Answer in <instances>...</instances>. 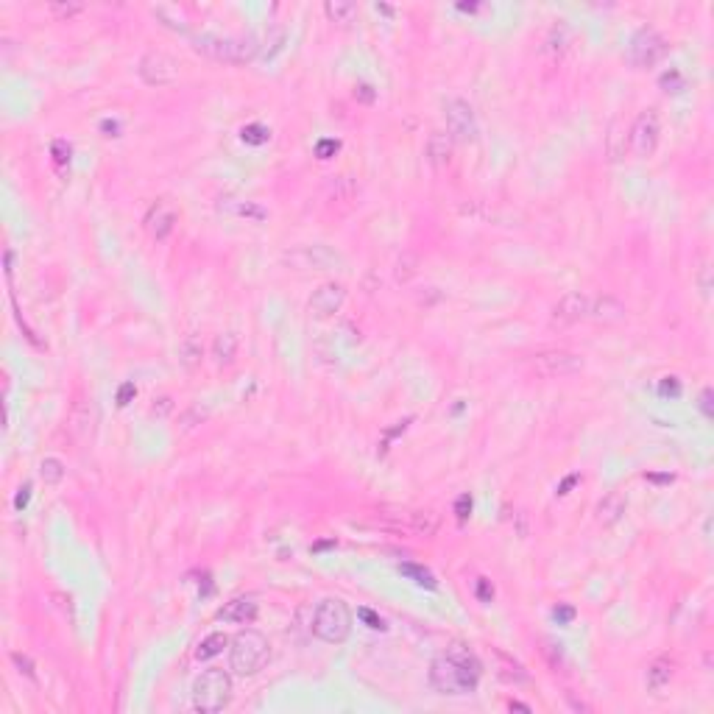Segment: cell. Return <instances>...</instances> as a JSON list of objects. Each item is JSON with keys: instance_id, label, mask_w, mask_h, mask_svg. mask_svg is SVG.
<instances>
[{"instance_id": "23", "label": "cell", "mask_w": 714, "mask_h": 714, "mask_svg": "<svg viewBox=\"0 0 714 714\" xmlns=\"http://www.w3.org/2000/svg\"><path fill=\"white\" fill-rule=\"evenodd\" d=\"M645 681H647V689H650V692H661V689L672 681V661H667V658H656V661L647 667Z\"/></svg>"}, {"instance_id": "17", "label": "cell", "mask_w": 714, "mask_h": 714, "mask_svg": "<svg viewBox=\"0 0 714 714\" xmlns=\"http://www.w3.org/2000/svg\"><path fill=\"white\" fill-rule=\"evenodd\" d=\"M452 148H455V140L447 131H433L427 137V145H424V159L435 170H444L452 162Z\"/></svg>"}, {"instance_id": "48", "label": "cell", "mask_w": 714, "mask_h": 714, "mask_svg": "<svg viewBox=\"0 0 714 714\" xmlns=\"http://www.w3.org/2000/svg\"><path fill=\"white\" fill-rule=\"evenodd\" d=\"M28 499H31V483H23L17 488V497H15V510H23L28 505Z\"/></svg>"}, {"instance_id": "39", "label": "cell", "mask_w": 714, "mask_h": 714, "mask_svg": "<svg viewBox=\"0 0 714 714\" xmlns=\"http://www.w3.org/2000/svg\"><path fill=\"white\" fill-rule=\"evenodd\" d=\"M338 151H340L338 140H318V145H315V156L318 159H332Z\"/></svg>"}, {"instance_id": "42", "label": "cell", "mask_w": 714, "mask_h": 714, "mask_svg": "<svg viewBox=\"0 0 714 714\" xmlns=\"http://www.w3.org/2000/svg\"><path fill=\"white\" fill-rule=\"evenodd\" d=\"M697 408H700V413H703L706 419H714V391H711V388H703Z\"/></svg>"}, {"instance_id": "16", "label": "cell", "mask_w": 714, "mask_h": 714, "mask_svg": "<svg viewBox=\"0 0 714 714\" xmlns=\"http://www.w3.org/2000/svg\"><path fill=\"white\" fill-rule=\"evenodd\" d=\"M397 527L410 533V536H424V539H430V536L438 533L441 519H438L435 510H405V522L399 519Z\"/></svg>"}, {"instance_id": "46", "label": "cell", "mask_w": 714, "mask_h": 714, "mask_svg": "<svg viewBox=\"0 0 714 714\" xmlns=\"http://www.w3.org/2000/svg\"><path fill=\"white\" fill-rule=\"evenodd\" d=\"M444 299V293L438 290V288H427L424 293H419V304H424V307H433V304H438Z\"/></svg>"}, {"instance_id": "26", "label": "cell", "mask_w": 714, "mask_h": 714, "mask_svg": "<svg viewBox=\"0 0 714 714\" xmlns=\"http://www.w3.org/2000/svg\"><path fill=\"white\" fill-rule=\"evenodd\" d=\"M494 658H497V664H499V678H502V681H508V683H524V681H527V672H524L522 664H516L513 658H508V656L499 653V650H494Z\"/></svg>"}, {"instance_id": "49", "label": "cell", "mask_w": 714, "mask_h": 714, "mask_svg": "<svg viewBox=\"0 0 714 714\" xmlns=\"http://www.w3.org/2000/svg\"><path fill=\"white\" fill-rule=\"evenodd\" d=\"M553 617L558 620V625H567V622L575 620V608H572V606H558V608L553 611Z\"/></svg>"}, {"instance_id": "29", "label": "cell", "mask_w": 714, "mask_h": 714, "mask_svg": "<svg viewBox=\"0 0 714 714\" xmlns=\"http://www.w3.org/2000/svg\"><path fill=\"white\" fill-rule=\"evenodd\" d=\"M416 271H419V257H416L413 251H405V254L397 260L394 276H397V282H399V285H408V282L416 276Z\"/></svg>"}, {"instance_id": "19", "label": "cell", "mask_w": 714, "mask_h": 714, "mask_svg": "<svg viewBox=\"0 0 714 714\" xmlns=\"http://www.w3.org/2000/svg\"><path fill=\"white\" fill-rule=\"evenodd\" d=\"M257 603L251 600V597H235V600H229L221 611H218V620H224V622H238V625H249V622H254L257 620Z\"/></svg>"}, {"instance_id": "9", "label": "cell", "mask_w": 714, "mask_h": 714, "mask_svg": "<svg viewBox=\"0 0 714 714\" xmlns=\"http://www.w3.org/2000/svg\"><path fill=\"white\" fill-rule=\"evenodd\" d=\"M667 53V40L656 31V28H639L628 45V62L636 70H647L653 65H658Z\"/></svg>"}, {"instance_id": "33", "label": "cell", "mask_w": 714, "mask_h": 714, "mask_svg": "<svg viewBox=\"0 0 714 714\" xmlns=\"http://www.w3.org/2000/svg\"><path fill=\"white\" fill-rule=\"evenodd\" d=\"M658 84H661L664 92H672V95H678V92L686 90V78H683V73H681L678 67H670V70L658 78Z\"/></svg>"}, {"instance_id": "13", "label": "cell", "mask_w": 714, "mask_h": 714, "mask_svg": "<svg viewBox=\"0 0 714 714\" xmlns=\"http://www.w3.org/2000/svg\"><path fill=\"white\" fill-rule=\"evenodd\" d=\"M589 310H592V296L583 290H572V293L561 296L558 304L553 307V324H561V326L581 324L589 318Z\"/></svg>"}, {"instance_id": "14", "label": "cell", "mask_w": 714, "mask_h": 714, "mask_svg": "<svg viewBox=\"0 0 714 714\" xmlns=\"http://www.w3.org/2000/svg\"><path fill=\"white\" fill-rule=\"evenodd\" d=\"M343 301H346V288L340 282H324L313 290V296L307 301V310L315 318H329L343 307Z\"/></svg>"}, {"instance_id": "45", "label": "cell", "mask_w": 714, "mask_h": 714, "mask_svg": "<svg viewBox=\"0 0 714 714\" xmlns=\"http://www.w3.org/2000/svg\"><path fill=\"white\" fill-rule=\"evenodd\" d=\"M137 397V388H134V383H123L120 388H117V405L120 408H126L131 399Z\"/></svg>"}, {"instance_id": "22", "label": "cell", "mask_w": 714, "mask_h": 714, "mask_svg": "<svg viewBox=\"0 0 714 714\" xmlns=\"http://www.w3.org/2000/svg\"><path fill=\"white\" fill-rule=\"evenodd\" d=\"M238 346H240V340H238L235 332H224V335H218V338L213 340V357H215V363H218L221 369L235 363Z\"/></svg>"}, {"instance_id": "51", "label": "cell", "mask_w": 714, "mask_h": 714, "mask_svg": "<svg viewBox=\"0 0 714 714\" xmlns=\"http://www.w3.org/2000/svg\"><path fill=\"white\" fill-rule=\"evenodd\" d=\"M101 131L106 134V137H120V123L117 120H101Z\"/></svg>"}, {"instance_id": "1", "label": "cell", "mask_w": 714, "mask_h": 714, "mask_svg": "<svg viewBox=\"0 0 714 714\" xmlns=\"http://www.w3.org/2000/svg\"><path fill=\"white\" fill-rule=\"evenodd\" d=\"M480 675H483L480 658L474 656L472 647H466L460 642H452L430 664V686L438 695H449V697L472 695L480 683Z\"/></svg>"}, {"instance_id": "28", "label": "cell", "mask_w": 714, "mask_h": 714, "mask_svg": "<svg viewBox=\"0 0 714 714\" xmlns=\"http://www.w3.org/2000/svg\"><path fill=\"white\" fill-rule=\"evenodd\" d=\"M226 645H229L226 633H221V631H218V633H210V636H207V639H204V642L196 647V658H199V661H207V658L218 656V653H221Z\"/></svg>"}, {"instance_id": "24", "label": "cell", "mask_w": 714, "mask_h": 714, "mask_svg": "<svg viewBox=\"0 0 714 714\" xmlns=\"http://www.w3.org/2000/svg\"><path fill=\"white\" fill-rule=\"evenodd\" d=\"M324 15L329 17V23L349 26V23L357 17V6L351 3V0H326V3H324Z\"/></svg>"}, {"instance_id": "12", "label": "cell", "mask_w": 714, "mask_h": 714, "mask_svg": "<svg viewBox=\"0 0 714 714\" xmlns=\"http://www.w3.org/2000/svg\"><path fill=\"white\" fill-rule=\"evenodd\" d=\"M176 224H178V213H176V207H173L167 199L153 201V204L148 207L145 218H142V226H145V232H148L153 240L170 238L173 229H176Z\"/></svg>"}, {"instance_id": "34", "label": "cell", "mask_w": 714, "mask_h": 714, "mask_svg": "<svg viewBox=\"0 0 714 714\" xmlns=\"http://www.w3.org/2000/svg\"><path fill=\"white\" fill-rule=\"evenodd\" d=\"M229 213H235L240 218H251V221H265V210L257 207L254 201H232Z\"/></svg>"}, {"instance_id": "21", "label": "cell", "mask_w": 714, "mask_h": 714, "mask_svg": "<svg viewBox=\"0 0 714 714\" xmlns=\"http://www.w3.org/2000/svg\"><path fill=\"white\" fill-rule=\"evenodd\" d=\"M204 360V346H201V338L196 332H188L182 340H178V363L185 369H199Z\"/></svg>"}, {"instance_id": "3", "label": "cell", "mask_w": 714, "mask_h": 714, "mask_svg": "<svg viewBox=\"0 0 714 714\" xmlns=\"http://www.w3.org/2000/svg\"><path fill=\"white\" fill-rule=\"evenodd\" d=\"M268 658H271V645H268V639H265L260 631H254V628L240 631V633L229 642V670H232L235 675H243V678L257 675V672L268 664Z\"/></svg>"}, {"instance_id": "4", "label": "cell", "mask_w": 714, "mask_h": 714, "mask_svg": "<svg viewBox=\"0 0 714 714\" xmlns=\"http://www.w3.org/2000/svg\"><path fill=\"white\" fill-rule=\"evenodd\" d=\"M310 631L315 639L326 642V645H340L349 639L351 633V611L343 600L338 597H326L315 606L313 611V622H310Z\"/></svg>"}, {"instance_id": "31", "label": "cell", "mask_w": 714, "mask_h": 714, "mask_svg": "<svg viewBox=\"0 0 714 714\" xmlns=\"http://www.w3.org/2000/svg\"><path fill=\"white\" fill-rule=\"evenodd\" d=\"M399 572H402L405 578H410L413 583L424 586V589H435V586H438V583H435V578H433V572H430V570H424L422 564H399Z\"/></svg>"}, {"instance_id": "37", "label": "cell", "mask_w": 714, "mask_h": 714, "mask_svg": "<svg viewBox=\"0 0 714 714\" xmlns=\"http://www.w3.org/2000/svg\"><path fill=\"white\" fill-rule=\"evenodd\" d=\"M204 416H207V410L201 405H190V410L182 416V430H193L196 424L204 422Z\"/></svg>"}, {"instance_id": "25", "label": "cell", "mask_w": 714, "mask_h": 714, "mask_svg": "<svg viewBox=\"0 0 714 714\" xmlns=\"http://www.w3.org/2000/svg\"><path fill=\"white\" fill-rule=\"evenodd\" d=\"M570 40H572V31H570V26H567V23H556V26L547 31V37H545V53L561 56V53L567 51Z\"/></svg>"}, {"instance_id": "8", "label": "cell", "mask_w": 714, "mask_h": 714, "mask_svg": "<svg viewBox=\"0 0 714 714\" xmlns=\"http://www.w3.org/2000/svg\"><path fill=\"white\" fill-rule=\"evenodd\" d=\"M533 372L545 377V380H564L572 377L578 372H583V357L575 351H564V349H550V351H539L533 357Z\"/></svg>"}, {"instance_id": "35", "label": "cell", "mask_w": 714, "mask_h": 714, "mask_svg": "<svg viewBox=\"0 0 714 714\" xmlns=\"http://www.w3.org/2000/svg\"><path fill=\"white\" fill-rule=\"evenodd\" d=\"M51 156H53V162H56L59 167H65V165L70 162V156H73L70 142H67V140H53V142H51Z\"/></svg>"}, {"instance_id": "27", "label": "cell", "mask_w": 714, "mask_h": 714, "mask_svg": "<svg viewBox=\"0 0 714 714\" xmlns=\"http://www.w3.org/2000/svg\"><path fill=\"white\" fill-rule=\"evenodd\" d=\"M151 15H153L165 28H170V31H176V34H188V31H190L188 23H185V17L178 15L176 9H170V6H153Z\"/></svg>"}, {"instance_id": "41", "label": "cell", "mask_w": 714, "mask_h": 714, "mask_svg": "<svg viewBox=\"0 0 714 714\" xmlns=\"http://www.w3.org/2000/svg\"><path fill=\"white\" fill-rule=\"evenodd\" d=\"M658 394L678 399V397H681V383H678V377H664V380L658 383Z\"/></svg>"}, {"instance_id": "6", "label": "cell", "mask_w": 714, "mask_h": 714, "mask_svg": "<svg viewBox=\"0 0 714 714\" xmlns=\"http://www.w3.org/2000/svg\"><path fill=\"white\" fill-rule=\"evenodd\" d=\"M282 263H285L290 271H338V268L346 265L343 254L335 251L332 246H324V243L288 249V251L282 254Z\"/></svg>"}, {"instance_id": "53", "label": "cell", "mask_w": 714, "mask_h": 714, "mask_svg": "<svg viewBox=\"0 0 714 714\" xmlns=\"http://www.w3.org/2000/svg\"><path fill=\"white\" fill-rule=\"evenodd\" d=\"M697 282H700V293L708 299V290H711V282H708V268H703V274H700V279H697Z\"/></svg>"}, {"instance_id": "56", "label": "cell", "mask_w": 714, "mask_h": 714, "mask_svg": "<svg viewBox=\"0 0 714 714\" xmlns=\"http://www.w3.org/2000/svg\"><path fill=\"white\" fill-rule=\"evenodd\" d=\"M377 12H383V15H388V17L394 15V9H391V6H385V3H377Z\"/></svg>"}, {"instance_id": "38", "label": "cell", "mask_w": 714, "mask_h": 714, "mask_svg": "<svg viewBox=\"0 0 714 714\" xmlns=\"http://www.w3.org/2000/svg\"><path fill=\"white\" fill-rule=\"evenodd\" d=\"M81 12H84V6H81V3H51V15L65 17V20H70V17L81 15Z\"/></svg>"}, {"instance_id": "32", "label": "cell", "mask_w": 714, "mask_h": 714, "mask_svg": "<svg viewBox=\"0 0 714 714\" xmlns=\"http://www.w3.org/2000/svg\"><path fill=\"white\" fill-rule=\"evenodd\" d=\"M240 137H243V142H249V145H265V142L271 140V128L263 126V123H249V126H243Z\"/></svg>"}, {"instance_id": "40", "label": "cell", "mask_w": 714, "mask_h": 714, "mask_svg": "<svg viewBox=\"0 0 714 714\" xmlns=\"http://www.w3.org/2000/svg\"><path fill=\"white\" fill-rule=\"evenodd\" d=\"M357 617H360L372 631H385V620L380 614H374L372 608H360V611H357Z\"/></svg>"}, {"instance_id": "52", "label": "cell", "mask_w": 714, "mask_h": 714, "mask_svg": "<svg viewBox=\"0 0 714 714\" xmlns=\"http://www.w3.org/2000/svg\"><path fill=\"white\" fill-rule=\"evenodd\" d=\"M578 480H581V477H578V474H570V477H567V480H564V483H561V485H558V491H556V494H558V497H564V494H570V488H572V485H575V483H578Z\"/></svg>"}, {"instance_id": "36", "label": "cell", "mask_w": 714, "mask_h": 714, "mask_svg": "<svg viewBox=\"0 0 714 714\" xmlns=\"http://www.w3.org/2000/svg\"><path fill=\"white\" fill-rule=\"evenodd\" d=\"M12 664L17 667V672H20V675H26L28 681H37V670H34V661H31L28 656H23V653H12Z\"/></svg>"}, {"instance_id": "18", "label": "cell", "mask_w": 714, "mask_h": 714, "mask_svg": "<svg viewBox=\"0 0 714 714\" xmlns=\"http://www.w3.org/2000/svg\"><path fill=\"white\" fill-rule=\"evenodd\" d=\"M625 304L614 296H597L592 299V310H589V318L597 321V324H620L625 318Z\"/></svg>"}, {"instance_id": "2", "label": "cell", "mask_w": 714, "mask_h": 714, "mask_svg": "<svg viewBox=\"0 0 714 714\" xmlns=\"http://www.w3.org/2000/svg\"><path fill=\"white\" fill-rule=\"evenodd\" d=\"M190 42H193V51H199L201 56H207L213 62H224V65H246V62L257 59V53H260V40L251 34H246V37L193 34Z\"/></svg>"}, {"instance_id": "44", "label": "cell", "mask_w": 714, "mask_h": 714, "mask_svg": "<svg viewBox=\"0 0 714 714\" xmlns=\"http://www.w3.org/2000/svg\"><path fill=\"white\" fill-rule=\"evenodd\" d=\"M170 410H173V399H170V397H159V399H153V405H151V416H156V419H165Z\"/></svg>"}, {"instance_id": "10", "label": "cell", "mask_w": 714, "mask_h": 714, "mask_svg": "<svg viewBox=\"0 0 714 714\" xmlns=\"http://www.w3.org/2000/svg\"><path fill=\"white\" fill-rule=\"evenodd\" d=\"M137 73L148 87H167V84L178 81V62L162 51H148L140 59Z\"/></svg>"}, {"instance_id": "30", "label": "cell", "mask_w": 714, "mask_h": 714, "mask_svg": "<svg viewBox=\"0 0 714 714\" xmlns=\"http://www.w3.org/2000/svg\"><path fill=\"white\" fill-rule=\"evenodd\" d=\"M65 463L59 460V458H45L42 463H40V477H42V483L45 485H59L62 480H65Z\"/></svg>"}, {"instance_id": "43", "label": "cell", "mask_w": 714, "mask_h": 714, "mask_svg": "<svg viewBox=\"0 0 714 714\" xmlns=\"http://www.w3.org/2000/svg\"><path fill=\"white\" fill-rule=\"evenodd\" d=\"M469 513H472V497H469V494H460V497L455 499V516H458V522L463 524V522L469 519Z\"/></svg>"}, {"instance_id": "7", "label": "cell", "mask_w": 714, "mask_h": 714, "mask_svg": "<svg viewBox=\"0 0 714 714\" xmlns=\"http://www.w3.org/2000/svg\"><path fill=\"white\" fill-rule=\"evenodd\" d=\"M661 140V117L656 109H645L636 115L631 131H628V148L636 159H650Z\"/></svg>"}, {"instance_id": "47", "label": "cell", "mask_w": 714, "mask_h": 714, "mask_svg": "<svg viewBox=\"0 0 714 714\" xmlns=\"http://www.w3.org/2000/svg\"><path fill=\"white\" fill-rule=\"evenodd\" d=\"M477 600H480V603H491V600H494V586H491V581H485V578L477 581Z\"/></svg>"}, {"instance_id": "20", "label": "cell", "mask_w": 714, "mask_h": 714, "mask_svg": "<svg viewBox=\"0 0 714 714\" xmlns=\"http://www.w3.org/2000/svg\"><path fill=\"white\" fill-rule=\"evenodd\" d=\"M625 510H628V499H625L620 491H611V494L603 497V502L597 505V522H600L603 527H611V524H617V522L625 516Z\"/></svg>"}, {"instance_id": "11", "label": "cell", "mask_w": 714, "mask_h": 714, "mask_svg": "<svg viewBox=\"0 0 714 714\" xmlns=\"http://www.w3.org/2000/svg\"><path fill=\"white\" fill-rule=\"evenodd\" d=\"M444 115H447V134L455 142L477 140V117H474V109L463 98H449L444 103Z\"/></svg>"}, {"instance_id": "54", "label": "cell", "mask_w": 714, "mask_h": 714, "mask_svg": "<svg viewBox=\"0 0 714 714\" xmlns=\"http://www.w3.org/2000/svg\"><path fill=\"white\" fill-rule=\"evenodd\" d=\"M458 12H480V3H458Z\"/></svg>"}, {"instance_id": "57", "label": "cell", "mask_w": 714, "mask_h": 714, "mask_svg": "<svg viewBox=\"0 0 714 714\" xmlns=\"http://www.w3.org/2000/svg\"><path fill=\"white\" fill-rule=\"evenodd\" d=\"M326 547H332V542H321V545H315V547H313V550H315V553H318V550H326Z\"/></svg>"}, {"instance_id": "15", "label": "cell", "mask_w": 714, "mask_h": 714, "mask_svg": "<svg viewBox=\"0 0 714 714\" xmlns=\"http://www.w3.org/2000/svg\"><path fill=\"white\" fill-rule=\"evenodd\" d=\"M67 430L78 444H87L98 430V405L92 399H78L70 410Z\"/></svg>"}, {"instance_id": "5", "label": "cell", "mask_w": 714, "mask_h": 714, "mask_svg": "<svg viewBox=\"0 0 714 714\" xmlns=\"http://www.w3.org/2000/svg\"><path fill=\"white\" fill-rule=\"evenodd\" d=\"M232 700V675L226 670L210 667L204 670L193 683V708L201 714L224 711Z\"/></svg>"}, {"instance_id": "55", "label": "cell", "mask_w": 714, "mask_h": 714, "mask_svg": "<svg viewBox=\"0 0 714 714\" xmlns=\"http://www.w3.org/2000/svg\"><path fill=\"white\" fill-rule=\"evenodd\" d=\"M647 480H656V483H672L670 474H647Z\"/></svg>"}, {"instance_id": "50", "label": "cell", "mask_w": 714, "mask_h": 714, "mask_svg": "<svg viewBox=\"0 0 714 714\" xmlns=\"http://www.w3.org/2000/svg\"><path fill=\"white\" fill-rule=\"evenodd\" d=\"M354 98H357V101H363V103H374V98H377V95H374V87L360 84V87L354 90Z\"/></svg>"}]
</instances>
